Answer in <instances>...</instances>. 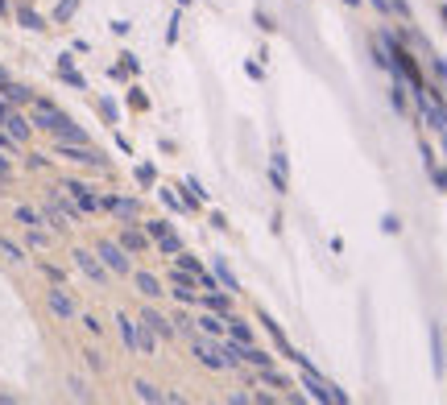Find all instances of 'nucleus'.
Returning <instances> with one entry per match:
<instances>
[{
  "mask_svg": "<svg viewBox=\"0 0 447 405\" xmlns=\"http://www.w3.org/2000/svg\"><path fill=\"white\" fill-rule=\"evenodd\" d=\"M0 99H4L8 108H17V104H34V91L25 87V83H13V79H4V83H0Z\"/></svg>",
  "mask_w": 447,
  "mask_h": 405,
  "instance_id": "12",
  "label": "nucleus"
},
{
  "mask_svg": "<svg viewBox=\"0 0 447 405\" xmlns=\"http://www.w3.org/2000/svg\"><path fill=\"white\" fill-rule=\"evenodd\" d=\"M129 104H133V108H137V112H145V108H149V99H145V91H129Z\"/></svg>",
  "mask_w": 447,
  "mask_h": 405,
  "instance_id": "41",
  "label": "nucleus"
},
{
  "mask_svg": "<svg viewBox=\"0 0 447 405\" xmlns=\"http://www.w3.org/2000/svg\"><path fill=\"white\" fill-rule=\"evenodd\" d=\"M224 335H228V339H236V343H253V327H249L245 318H236V315L224 318Z\"/></svg>",
  "mask_w": 447,
  "mask_h": 405,
  "instance_id": "15",
  "label": "nucleus"
},
{
  "mask_svg": "<svg viewBox=\"0 0 447 405\" xmlns=\"http://www.w3.org/2000/svg\"><path fill=\"white\" fill-rule=\"evenodd\" d=\"M25 166H29V170H46V166H50V157H42V153H29V157H25Z\"/></svg>",
  "mask_w": 447,
  "mask_h": 405,
  "instance_id": "44",
  "label": "nucleus"
},
{
  "mask_svg": "<svg viewBox=\"0 0 447 405\" xmlns=\"http://www.w3.org/2000/svg\"><path fill=\"white\" fill-rule=\"evenodd\" d=\"M116 322H121V339H125V348H129V352H133V356H137V318L121 315V318H116Z\"/></svg>",
  "mask_w": 447,
  "mask_h": 405,
  "instance_id": "25",
  "label": "nucleus"
},
{
  "mask_svg": "<svg viewBox=\"0 0 447 405\" xmlns=\"http://www.w3.org/2000/svg\"><path fill=\"white\" fill-rule=\"evenodd\" d=\"M141 322H149V327L158 331V339H174V335H179V331H174V318L158 315L153 306H149V311H141Z\"/></svg>",
  "mask_w": 447,
  "mask_h": 405,
  "instance_id": "13",
  "label": "nucleus"
},
{
  "mask_svg": "<svg viewBox=\"0 0 447 405\" xmlns=\"http://www.w3.org/2000/svg\"><path fill=\"white\" fill-rule=\"evenodd\" d=\"M158 199H162V203H166L170 211H186V203H182V199L174 194V190H158Z\"/></svg>",
  "mask_w": 447,
  "mask_h": 405,
  "instance_id": "35",
  "label": "nucleus"
},
{
  "mask_svg": "<svg viewBox=\"0 0 447 405\" xmlns=\"http://www.w3.org/2000/svg\"><path fill=\"white\" fill-rule=\"evenodd\" d=\"M174 331H179V335H186V339H191V335H195V318L179 315V318H174Z\"/></svg>",
  "mask_w": 447,
  "mask_h": 405,
  "instance_id": "39",
  "label": "nucleus"
},
{
  "mask_svg": "<svg viewBox=\"0 0 447 405\" xmlns=\"http://www.w3.org/2000/svg\"><path fill=\"white\" fill-rule=\"evenodd\" d=\"M253 25H257V29H266V34H273V29H277V25H273V17H269V13H261V8L253 13Z\"/></svg>",
  "mask_w": 447,
  "mask_h": 405,
  "instance_id": "37",
  "label": "nucleus"
},
{
  "mask_svg": "<svg viewBox=\"0 0 447 405\" xmlns=\"http://www.w3.org/2000/svg\"><path fill=\"white\" fill-rule=\"evenodd\" d=\"M199 302H203V311H212V315H220V318L232 315V294L228 290H203Z\"/></svg>",
  "mask_w": 447,
  "mask_h": 405,
  "instance_id": "10",
  "label": "nucleus"
},
{
  "mask_svg": "<svg viewBox=\"0 0 447 405\" xmlns=\"http://www.w3.org/2000/svg\"><path fill=\"white\" fill-rule=\"evenodd\" d=\"M58 190H67V194H71V199L79 203V211H83V215H95V211H99V194L91 190L88 182H75V178H67V182H62V186H58Z\"/></svg>",
  "mask_w": 447,
  "mask_h": 405,
  "instance_id": "9",
  "label": "nucleus"
},
{
  "mask_svg": "<svg viewBox=\"0 0 447 405\" xmlns=\"http://www.w3.org/2000/svg\"><path fill=\"white\" fill-rule=\"evenodd\" d=\"M431 170V182L439 186V190H447V170H439V166H427Z\"/></svg>",
  "mask_w": 447,
  "mask_h": 405,
  "instance_id": "43",
  "label": "nucleus"
},
{
  "mask_svg": "<svg viewBox=\"0 0 447 405\" xmlns=\"http://www.w3.org/2000/svg\"><path fill=\"white\" fill-rule=\"evenodd\" d=\"M99 112H104V116L116 125V104H112V99H99Z\"/></svg>",
  "mask_w": 447,
  "mask_h": 405,
  "instance_id": "49",
  "label": "nucleus"
},
{
  "mask_svg": "<svg viewBox=\"0 0 447 405\" xmlns=\"http://www.w3.org/2000/svg\"><path fill=\"white\" fill-rule=\"evenodd\" d=\"M369 4H373L377 13H390V0H369Z\"/></svg>",
  "mask_w": 447,
  "mask_h": 405,
  "instance_id": "54",
  "label": "nucleus"
},
{
  "mask_svg": "<svg viewBox=\"0 0 447 405\" xmlns=\"http://www.w3.org/2000/svg\"><path fill=\"white\" fill-rule=\"evenodd\" d=\"M4 79H8V71H4V66H0V83H4Z\"/></svg>",
  "mask_w": 447,
  "mask_h": 405,
  "instance_id": "57",
  "label": "nucleus"
},
{
  "mask_svg": "<svg viewBox=\"0 0 447 405\" xmlns=\"http://www.w3.org/2000/svg\"><path fill=\"white\" fill-rule=\"evenodd\" d=\"M0 129H4V133L13 136L17 145H25V141H29V133H34V125H29V116H21V112H8Z\"/></svg>",
  "mask_w": 447,
  "mask_h": 405,
  "instance_id": "11",
  "label": "nucleus"
},
{
  "mask_svg": "<svg viewBox=\"0 0 447 405\" xmlns=\"http://www.w3.org/2000/svg\"><path fill=\"white\" fill-rule=\"evenodd\" d=\"M153 352H158V331L137 318V356H153Z\"/></svg>",
  "mask_w": 447,
  "mask_h": 405,
  "instance_id": "14",
  "label": "nucleus"
},
{
  "mask_svg": "<svg viewBox=\"0 0 447 405\" xmlns=\"http://www.w3.org/2000/svg\"><path fill=\"white\" fill-rule=\"evenodd\" d=\"M17 21H21L25 29H34V34H42V29H46V17H42V13H34L29 4H17Z\"/></svg>",
  "mask_w": 447,
  "mask_h": 405,
  "instance_id": "21",
  "label": "nucleus"
},
{
  "mask_svg": "<svg viewBox=\"0 0 447 405\" xmlns=\"http://www.w3.org/2000/svg\"><path fill=\"white\" fill-rule=\"evenodd\" d=\"M179 4H191V0H179Z\"/></svg>",
  "mask_w": 447,
  "mask_h": 405,
  "instance_id": "61",
  "label": "nucleus"
},
{
  "mask_svg": "<svg viewBox=\"0 0 447 405\" xmlns=\"http://www.w3.org/2000/svg\"><path fill=\"white\" fill-rule=\"evenodd\" d=\"M71 257H75V269L83 273L88 281H95V285H108V265H104L95 253H88V248H75Z\"/></svg>",
  "mask_w": 447,
  "mask_h": 405,
  "instance_id": "8",
  "label": "nucleus"
},
{
  "mask_svg": "<svg viewBox=\"0 0 447 405\" xmlns=\"http://www.w3.org/2000/svg\"><path fill=\"white\" fill-rule=\"evenodd\" d=\"M99 211H112L121 224H137L141 220V203L125 199V194H99Z\"/></svg>",
  "mask_w": 447,
  "mask_h": 405,
  "instance_id": "5",
  "label": "nucleus"
},
{
  "mask_svg": "<svg viewBox=\"0 0 447 405\" xmlns=\"http://www.w3.org/2000/svg\"><path fill=\"white\" fill-rule=\"evenodd\" d=\"M137 182H141V186H153V182H158V170H153V166H137Z\"/></svg>",
  "mask_w": 447,
  "mask_h": 405,
  "instance_id": "38",
  "label": "nucleus"
},
{
  "mask_svg": "<svg viewBox=\"0 0 447 405\" xmlns=\"http://www.w3.org/2000/svg\"><path fill=\"white\" fill-rule=\"evenodd\" d=\"M443 149H447V133H443Z\"/></svg>",
  "mask_w": 447,
  "mask_h": 405,
  "instance_id": "60",
  "label": "nucleus"
},
{
  "mask_svg": "<svg viewBox=\"0 0 447 405\" xmlns=\"http://www.w3.org/2000/svg\"><path fill=\"white\" fill-rule=\"evenodd\" d=\"M191 352H195V360L203 364V368L228 372V360H224V352H220V339H212V335H191Z\"/></svg>",
  "mask_w": 447,
  "mask_h": 405,
  "instance_id": "3",
  "label": "nucleus"
},
{
  "mask_svg": "<svg viewBox=\"0 0 447 405\" xmlns=\"http://www.w3.org/2000/svg\"><path fill=\"white\" fill-rule=\"evenodd\" d=\"M344 4H352V8H357V4H360V0H344Z\"/></svg>",
  "mask_w": 447,
  "mask_h": 405,
  "instance_id": "58",
  "label": "nucleus"
},
{
  "mask_svg": "<svg viewBox=\"0 0 447 405\" xmlns=\"http://www.w3.org/2000/svg\"><path fill=\"white\" fill-rule=\"evenodd\" d=\"M0 257H4L8 265H25V248H21L17 240H8V236H0Z\"/></svg>",
  "mask_w": 447,
  "mask_h": 405,
  "instance_id": "23",
  "label": "nucleus"
},
{
  "mask_svg": "<svg viewBox=\"0 0 447 405\" xmlns=\"http://www.w3.org/2000/svg\"><path fill=\"white\" fill-rule=\"evenodd\" d=\"M58 75H62V83H71L75 91H88V79L71 66V54H62V58H58Z\"/></svg>",
  "mask_w": 447,
  "mask_h": 405,
  "instance_id": "19",
  "label": "nucleus"
},
{
  "mask_svg": "<svg viewBox=\"0 0 447 405\" xmlns=\"http://www.w3.org/2000/svg\"><path fill=\"white\" fill-rule=\"evenodd\" d=\"M390 99H394V108H398V112H406V87H402V75H398V83H394V91H390Z\"/></svg>",
  "mask_w": 447,
  "mask_h": 405,
  "instance_id": "36",
  "label": "nucleus"
},
{
  "mask_svg": "<svg viewBox=\"0 0 447 405\" xmlns=\"http://www.w3.org/2000/svg\"><path fill=\"white\" fill-rule=\"evenodd\" d=\"M54 153H58V157H67V162H75V166L108 170V157H104L99 149H91L88 141H58V145H54Z\"/></svg>",
  "mask_w": 447,
  "mask_h": 405,
  "instance_id": "1",
  "label": "nucleus"
},
{
  "mask_svg": "<svg viewBox=\"0 0 447 405\" xmlns=\"http://www.w3.org/2000/svg\"><path fill=\"white\" fill-rule=\"evenodd\" d=\"M42 273H46V277H50V281H54V285L62 281V269H58V265H42Z\"/></svg>",
  "mask_w": 447,
  "mask_h": 405,
  "instance_id": "52",
  "label": "nucleus"
},
{
  "mask_svg": "<svg viewBox=\"0 0 447 405\" xmlns=\"http://www.w3.org/2000/svg\"><path fill=\"white\" fill-rule=\"evenodd\" d=\"M216 281H220V285L228 290V294H240V281H236V273L228 269L224 261H216Z\"/></svg>",
  "mask_w": 447,
  "mask_h": 405,
  "instance_id": "26",
  "label": "nucleus"
},
{
  "mask_svg": "<svg viewBox=\"0 0 447 405\" xmlns=\"http://www.w3.org/2000/svg\"><path fill=\"white\" fill-rule=\"evenodd\" d=\"M83 364H88L91 372H104V368H108V364H104V356H99V352H83Z\"/></svg>",
  "mask_w": 447,
  "mask_h": 405,
  "instance_id": "40",
  "label": "nucleus"
},
{
  "mask_svg": "<svg viewBox=\"0 0 447 405\" xmlns=\"http://www.w3.org/2000/svg\"><path fill=\"white\" fill-rule=\"evenodd\" d=\"M158 253H162V257H170V261H174V257H179V253H182V240H179V236H174V232H166V236H162V240H158Z\"/></svg>",
  "mask_w": 447,
  "mask_h": 405,
  "instance_id": "27",
  "label": "nucleus"
},
{
  "mask_svg": "<svg viewBox=\"0 0 447 405\" xmlns=\"http://www.w3.org/2000/svg\"><path fill=\"white\" fill-rule=\"evenodd\" d=\"M0 178H4V182H13V162H8L4 153H0Z\"/></svg>",
  "mask_w": 447,
  "mask_h": 405,
  "instance_id": "51",
  "label": "nucleus"
},
{
  "mask_svg": "<svg viewBox=\"0 0 447 405\" xmlns=\"http://www.w3.org/2000/svg\"><path fill=\"white\" fill-rule=\"evenodd\" d=\"M83 327H88L91 335H104V322H99L95 315H83Z\"/></svg>",
  "mask_w": 447,
  "mask_h": 405,
  "instance_id": "46",
  "label": "nucleus"
},
{
  "mask_svg": "<svg viewBox=\"0 0 447 405\" xmlns=\"http://www.w3.org/2000/svg\"><path fill=\"white\" fill-rule=\"evenodd\" d=\"M303 385H307V397H311V402H323V405H331V402L344 405V402H348V393H340L331 381H323L311 364H303Z\"/></svg>",
  "mask_w": 447,
  "mask_h": 405,
  "instance_id": "2",
  "label": "nucleus"
},
{
  "mask_svg": "<svg viewBox=\"0 0 447 405\" xmlns=\"http://www.w3.org/2000/svg\"><path fill=\"white\" fill-rule=\"evenodd\" d=\"M166 42H170V45L179 42V13H174V17H170V29H166Z\"/></svg>",
  "mask_w": 447,
  "mask_h": 405,
  "instance_id": "50",
  "label": "nucleus"
},
{
  "mask_svg": "<svg viewBox=\"0 0 447 405\" xmlns=\"http://www.w3.org/2000/svg\"><path fill=\"white\" fill-rule=\"evenodd\" d=\"M133 397H137V402H153V405L166 402V393H162L153 381H133Z\"/></svg>",
  "mask_w": 447,
  "mask_h": 405,
  "instance_id": "20",
  "label": "nucleus"
},
{
  "mask_svg": "<svg viewBox=\"0 0 447 405\" xmlns=\"http://www.w3.org/2000/svg\"><path fill=\"white\" fill-rule=\"evenodd\" d=\"M390 8H394L402 21H410V4H406V0H390Z\"/></svg>",
  "mask_w": 447,
  "mask_h": 405,
  "instance_id": "47",
  "label": "nucleus"
},
{
  "mask_svg": "<svg viewBox=\"0 0 447 405\" xmlns=\"http://www.w3.org/2000/svg\"><path fill=\"white\" fill-rule=\"evenodd\" d=\"M75 8H79V0H62V4L54 8V21H71V17H75Z\"/></svg>",
  "mask_w": 447,
  "mask_h": 405,
  "instance_id": "34",
  "label": "nucleus"
},
{
  "mask_svg": "<svg viewBox=\"0 0 447 405\" xmlns=\"http://www.w3.org/2000/svg\"><path fill=\"white\" fill-rule=\"evenodd\" d=\"M13 220L25 224V227H46V215L38 207H29V203H17V207H13Z\"/></svg>",
  "mask_w": 447,
  "mask_h": 405,
  "instance_id": "18",
  "label": "nucleus"
},
{
  "mask_svg": "<svg viewBox=\"0 0 447 405\" xmlns=\"http://www.w3.org/2000/svg\"><path fill=\"white\" fill-rule=\"evenodd\" d=\"M240 356H245V364H253V368H269V364H273V356L261 352L257 343H240Z\"/></svg>",
  "mask_w": 447,
  "mask_h": 405,
  "instance_id": "22",
  "label": "nucleus"
},
{
  "mask_svg": "<svg viewBox=\"0 0 447 405\" xmlns=\"http://www.w3.org/2000/svg\"><path fill=\"white\" fill-rule=\"evenodd\" d=\"M121 244H125V253H129V257H137V253H145V248H149V236H145V232H141V227H125V232H121Z\"/></svg>",
  "mask_w": 447,
  "mask_h": 405,
  "instance_id": "16",
  "label": "nucleus"
},
{
  "mask_svg": "<svg viewBox=\"0 0 447 405\" xmlns=\"http://www.w3.org/2000/svg\"><path fill=\"white\" fill-rule=\"evenodd\" d=\"M435 75L447 83V58H435Z\"/></svg>",
  "mask_w": 447,
  "mask_h": 405,
  "instance_id": "53",
  "label": "nucleus"
},
{
  "mask_svg": "<svg viewBox=\"0 0 447 405\" xmlns=\"http://www.w3.org/2000/svg\"><path fill=\"white\" fill-rule=\"evenodd\" d=\"M46 306H50V315H54V318H62V322H71V318L79 315V302L71 298V290H67L62 281H58V285H54V290L46 294Z\"/></svg>",
  "mask_w": 447,
  "mask_h": 405,
  "instance_id": "6",
  "label": "nucleus"
},
{
  "mask_svg": "<svg viewBox=\"0 0 447 405\" xmlns=\"http://www.w3.org/2000/svg\"><path fill=\"white\" fill-rule=\"evenodd\" d=\"M166 232H170V224H166V220H145V236H149V240H162Z\"/></svg>",
  "mask_w": 447,
  "mask_h": 405,
  "instance_id": "31",
  "label": "nucleus"
},
{
  "mask_svg": "<svg viewBox=\"0 0 447 405\" xmlns=\"http://www.w3.org/2000/svg\"><path fill=\"white\" fill-rule=\"evenodd\" d=\"M29 248H50V236H46V227H29Z\"/></svg>",
  "mask_w": 447,
  "mask_h": 405,
  "instance_id": "33",
  "label": "nucleus"
},
{
  "mask_svg": "<svg viewBox=\"0 0 447 405\" xmlns=\"http://www.w3.org/2000/svg\"><path fill=\"white\" fill-rule=\"evenodd\" d=\"M8 112H13V108H8V104L0 99V125H4V116H8Z\"/></svg>",
  "mask_w": 447,
  "mask_h": 405,
  "instance_id": "55",
  "label": "nucleus"
},
{
  "mask_svg": "<svg viewBox=\"0 0 447 405\" xmlns=\"http://www.w3.org/2000/svg\"><path fill=\"white\" fill-rule=\"evenodd\" d=\"M121 58H125V62H121V66H125V71H129V75H137V71H141V62H137V54H121Z\"/></svg>",
  "mask_w": 447,
  "mask_h": 405,
  "instance_id": "48",
  "label": "nucleus"
},
{
  "mask_svg": "<svg viewBox=\"0 0 447 405\" xmlns=\"http://www.w3.org/2000/svg\"><path fill=\"white\" fill-rule=\"evenodd\" d=\"M381 227H385L390 236H398V232H402V220H398V215H385V220H381Z\"/></svg>",
  "mask_w": 447,
  "mask_h": 405,
  "instance_id": "45",
  "label": "nucleus"
},
{
  "mask_svg": "<svg viewBox=\"0 0 447 405\" xmlns=\"http://www.w3.org/2000/svg\"><path fill=\"white\" fill-rule=\"evenodd\" d=\"M0 153H4V157H13V153H17V141H13L8 133H0Z\"/></svg>",
  "mask_w": 447,
  "mask_h": 405,
  "instance_id": "42",
  "label": "nucleus"
},
{
  "mask_svg": "<svg viewBox=\"0 0 447 405\" xmlns=\"http://www.w3.org/2000/svg\"><path fill=\"white\" fill-rule=\"evenodd\" d=\"M269 186H273V194H286V190H290V182H286V170L269 166Z\"/></svg>",
  "mask_w": 447,
  "mask_h": 405,
  "instance_id": "29",
  "label": "nucleus"
},
{
  "mask_svg": "<svg viewBox=\"0 0 447 405\" xmlns=\"http://www.w3.org/2000/svg\"><path fill=\"white\" fill-rule=\"evenodd\" d=\"M195 327H199V335H212V339H224V318H220V315H212V311H207V315L199 318Z\"/></svg>",
  "mask_w": 447,
  "mask_h": 405,
  "instance_id": "24",
  "label": "nucleus"
},
{
  "mask_svg": "<svg viewBox=\"0 0 447 405\" xmlns=\"http://www.w3.org/2000/svg\"><path fill=\"white\" fill-rule=\"evenodd\" d=\"M439 13H443V21H447V4H443V8H439Z\"/></svg>",
  "mask_w": 447,
  "mask_h": 405,
  "instance_id": "59",
  "label": "nucleus"
},
{
  "mask_svg": "<svg viewBox=\"0 0 447 405\" xmlns=\"http://www.w3.org/2000/svg\"><path fill=\"white\" fill-rule=\"evenodd\" d=\"M95 257L108 265V273H116V277L133 273V261H129V253H125L121 240H99V244H95Z\"/></svg>",
  "mask_w": 447,
  "mask_h": 405,
  "instance_id": "4",
  "label": "nucleus"
},
{
  "mask_svg": "<svg viewBox=\"0 0 447 405\" xmlns=\"http://www.w3.org/2000/svg\"><path fill=\"white\" fill-rule=\"evenodd\" d=\"M431 352H435V372H443V343H439V327H431Z\"/></svg>",
  "mask_w": 447,
  "mask_h": 405,
  "instance_id": "32",
  "label": "nucleus"
},
{
  "mask_svg": "<svg viewBox=\"0 0 447 405\" xmlns=\"http://www.w3.org/2000/svg\"><path fill=\"white\" fill-rule=\"evenodd\" d=\"M257 381L269 385V389H290V381H286V376H277V372H273V364H269V368H257Z\"/></svg>",
  "mask_w": 447,
  "mask_h": 405,
  "instance_id": "28",
  "label": "nucleus"
},
{
  "mask_svg": "<svg viewBox=\"0 0 447 405\" xmlns=\"http://www.w3.org/2000/svg\"><path fill=\"white\" fill-rule=\"evenodd\" d=\"M67 389H71V397H75V402H91V389L79 381V376H71V381H67Z\"/></svg>",
  "mask_w": 447,
  "mask_h": 405,
  "instance_id": "30",
  "label": "nucleus"
},
{
  "mask_svg": "<svg viewBox=\"0 0 447 405\" xmlns=\"http://www.w3.org/2000/svg\"><path fill=\"white\" fill-rule=\"evenodd\" d=\"M133 285H137V294H145V298H162V294H166V290H162V281H158V277H153V273H133Z\"/></svg>",
  "mask_w": 447,
  "mask_h": 405,
  "instance_id": "17",
  "label": "nucleus"
},
{
  "mask_svg": "<svg viewBox=\"0 0 447 405\" xmlns=\"http://www.w3.org/2000/svg\"><path fill=\"white\" fill-rule=\"evenodd\" d=\"M170 294L179 298L182 306H191V302H199V281H195V273H186V269H170Z\"/></svg>",
  "mask_w": 447,
  "mask_h": 405,
  "instance_id": "7",
  "label": "nucleus"
},
{
  "mask_svg": "<svg viewBox=\"0 0 447 405\" xmlns=\"http://www.w3.org/2000/svg\"><path fill=\"white\" fill-rule=\"evenodd\" d=\"M8 8H13V4H8V0H0V17H4V13H8Z\"/></svg>",
  "mask_w": 447,
  "mask_h": 405,
  "instance_id": "56",
  "label": "nucleus"
}]
</instances>
